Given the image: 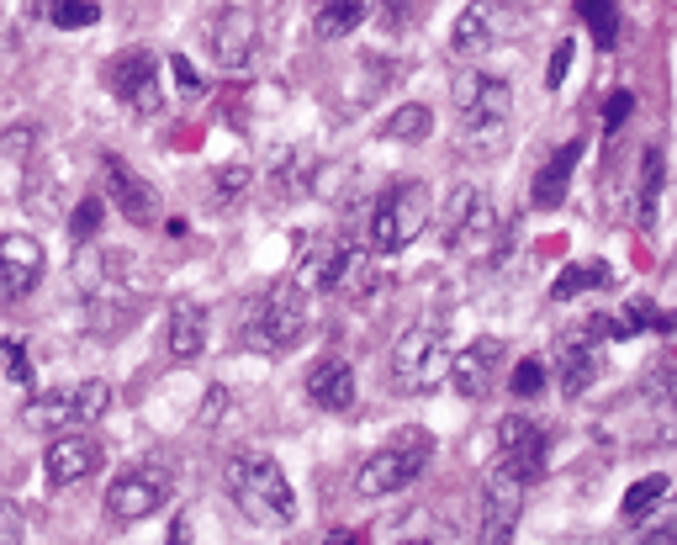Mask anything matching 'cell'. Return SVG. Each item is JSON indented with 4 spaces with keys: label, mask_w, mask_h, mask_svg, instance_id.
<instances>
[{
    "label": "cell",
    "mask_w": 677,
    "mask_h": 545,
    "mask_svg": "<svg viewBox=\"0 0 677 545\" xmlns=\"http://www.w3.org/2000/svg\"><path fill=\"white\" fill-rule=\"evenodd\" d=\"M222 482H228L233 503H239L254 524H275V529L296 524V493H291L287 472L275 466V455H265V451L233 455L228 472H222Z\"/></svg>",
    "instance_id": "6da1fadb"
},
{
    "label": "cell",
    "mask_w": 677,
    "mask_h": 545,
    "mask_svg": "<svg viewBox=\"0 0 677 545\" xmlns=\"http://www.w3.org/2000/svg\"><path fill=\"white\" fill-rule=\"evenodd\" d=\"M429 455H435V434H429V429H397L382 451L365 455V466L355 472V493H361V498L403 493L413 476L429 466Z\"/></svg>",
    "instance_id": "7a4b0ae2"
},
{
    "label": "cell",
    "mask_w": 677,
    "mask_h": 545,
    "mask_svg": "<svg viewBox=\"0 0 677 545\" xmlns=\"http://www.w3.org/2000/svg\"><path fill=\"white\" fill-rule=\"evenodd\" d=\"M429 213H435V202H429V186H424V181L392 186L387 196L376 202V213H371V238H365V249H371V255H403L413 238L429 228Z\"/></svg>",
    "instance_id": "3957f363"
},
{
    "label": "cell",
    "mask_w": 677,
    "mask_h": 545,
    "mask_svg": "<svg viewBox=\"0 0 677 545\" xmlns=\"http://www.w3.org/2000/svg\"><path fill=\"white\" fill-rule=\"evenodd\" d=\"M445 366H450V345H445V329L439 323H413L397 350H392V387L403 398H424L445 381Z\"/></svg>",
    "instance_id": "277c9868"
},
{
    "label": "cell",
    "mask_w": 677,
    "mask_h": 545,
    "mask_svg": "<svg viewBox=\"0 0 677 545\" xmlns=\"http://www.w3.org/2000/svg\"><path fill=\"white\" fill-rule=\"evenodd\" d=\"M450 95H456V112L466 133H498L508 122V112H513V85L487 70H460Z\"/></svg>",
    "instance_id": "5b68a950"
},
{
    "label": "cell",
    "mask_w": 677,
    "mask_h": 545,
    "mask_svg": "<svg viewBox=\"0 0 677 545\" xmlns=\"http://www.w3.org/2000/svg\"><path fill=\"white\" fill-rule=\"evenodd\" d=\"M302 333H308V302H302L296 281L270 286L265 297H260V308L249 312V339L260 350H291Z\"/></svg>",
    "instance_id": "8992f818"
},
{
    "label": "cell",
    "mask_w": 677,
    "mask_h": 545,
    "mask_svg": "<svg viewBox=\"0 0 677 545\" xmlns=\"http://www.w3.org/2000/svg\"><path fill=\"white\" fill-rule=\"evenodd\" d=\"M604 339H614V318H593L587 329L561 333L556 345V381L566 398H582L593 381H598V366H604Z\"/></svg>",
    "instance_id": "52a82bcc"
},
{
    "label": "cell",
    "mask_w": 677,
    "mask_h": 545,
    "mask_svg": "<svg viewBox=\"0 0 677 545\" xmlns=\"http://www.w3.org/2000/svg\"><path fill=\"white\" fill-rule=\"evenodd\" d=\"M106 85H112V95H117L127 112H138V117H154V112H165L159 64H154V53H144V48H133V53H117V59L106 64Z\"/></svg>",
    "instance_id": "ba28073f"
},
{
    "label": "cell",
    "mask_w": 677,
    "mask_h": 545,
    "mask_svg": "<svg viewBox=\"0 0 677 545\" xmlns=\"http://www.w3.org/2000/svg\"><path fill=\"white\" fill-rule=\"evenodd\" d=\"M445 244L450 249H466V255H487V249H503L498 244V213L482 202V191L460 186L456 202H450V217H445Z\"/></svg>",
    "instance_id": "9c48e42d"
},
{
    "label": "cell",
    "mask_w": 677,
    "mask_h": 545,
    "mask_svg": "<svg viewBox=\"0 0 677 545\" xmlns=\"http://www.w3.org/2000/svg\"><path fill=\"white\" fill-rule=\"evenodd\" d=\"M169 503V476L159 466H133V472H122L112 487H106V514L122 524H138L148 514H159Z\"/></svg>",
    "instance_id": "30bf717a"
},
{
    "label": "cell",
    "mask_w": 677,
    "mask_h": 545,
    "mask_svg": "<svg viewBox=\"0 0 677 545\" xmlns=\"http://www.w3.org/2000/svg\"><path fill=\"white\" fill-rule=\"evenodd\" d=\"M43 244L32 234H0V302H22L43 281Z\"/></svg>",
    "instance_id": "8fae6325"
},
{
    "label": "cell",
    "mask_w": 677,
    "mask_h": 545,
    "mask_svg": "<svg viewBox=\"0 0 677 545\" xmlns=\"http://www.w3.org/2000/svg\"><path fill=\"white\" fill-rule=\"evenodd\" d=\"M207 43H212V59L222 70H243L254 59V48H260V17L243 11V6H228V11H218L207 22Z\"/></svg>",
    "instance_id": "7c38bea8"
},
{
    "label": "cell",
    "mask_w": 677,
    "mask_h": 545,
    "mask_svg": "<svg viewBox=\"0 0 677 545\" xmlns=\"http://www.w3.org/2000/svg\"><path fill=\"white\" fill-rule=\"evenodd\" d=\"M106 196H112V207H117L133 228H148V223H159V191L148 186L138 169L127 165L122 154H106Z\"/></svg>",
    "instance_id": "4fadbf2b"
},
{
    "label": "cell",
    "mask_w": 677,
    "mask_h": 545,
    "mask_svg": "<svg viewBox=\"0 0 677 545\" xmlns=\"http://www.w3.org/2000/svg\"><path fill=\"white\" fill-rule=\"evenodd\" d=\"M498 472L519 476V482H534L545 472V434L530 419H519V413H508L498 424Z\"/></svg>",
    "instance_id": "5bb4252c"
},
{
    "label": "cell",
    "mask_w": 677,
    "mask_h": 545,
    "mask_svg": "<svg viewBox=\"0 0 677 545\" xmlns=\"http://www.w3.org/2000/svg\"><path fill=\"white\" fill-rule=\"evenodd\" d=\"M503 345L498 339H471L460 356H450V366H445V377H450V387H456L460 398H471V403H482L487 392H492V381H498V371H503Z\"/></svg>",
    "instance_id": "9a60e30c"
},
{
    "label": "cell",
    "mask_w": 677,
    "mask_h": 545,
    "mask_svg": "<svg viewBox=\"0 0 677 545\" xmlns=\"http://www.w3.org/2000/svg\"><path fill=\"white\" fill-rule=\"evenodd\" d=\"M317 286L334 297H371L376 291V255L365 244H338L317 270Z\"/></svg>",
    "instance_id": "2e32d148"
},
{
    "label": "cell",
    "mask_w": 677,
    "mask_h": 545,
    "mask_svg": "<svg viewBox=\"0 0 677 545\" xmlns=\"http://www.w3.org/2000/svg\"><path fill=\"white\" fill-rule=\"evenodd\" d=\"M519 508H524V482L508 472H492V482L482 493V541L503 545L513 535V524H519Z\"/></svg>",
    "instance_id": "e0dca14e"
},
{
    "label": "cell",
    "mask_w": 677,
    "mask_h": 545,
    "mask_svg": "<svg viewBox=\"0 0 677 545\" xmlns=\"http://www.w3.org/2000/svg\"><path fill=\"white\" fill-rule=\"evenodd\" d=\"M43 466H49V482L53 487H70V482H85V476L101 472V445L91 434H59L43 455Z\"/></svg>",
    "instance_id": "ac0fdd59"
},
{
    "label": "cell",
    "mask_w": 677,
    "mask_h": 545,
    "mask_svg": "<svg viewBox=\"0 0 677 545\" xmlns=\"http://www.w3.org/2000/svg\"><path fill=\"white\" fill-rule=\"evenodd\" d=\"M308 398H313L323 413L355 408V366L344 356H323L313 371H308Z\"/></svg>",
    "instance_id": "d6986e66"
},
{
    "label": "cell",
    "mask_w": 677,
    "mask_h": 545,
    "mask_svg": "<svg viewBox=\"0 0 677 545\" xmlns=\"http://www.w3.org/2000/svg\"><path fill=\"white\" fill-rule=\"evenodd\" d=\"M582 160V143H566L561 154H551V165H540L530 186V207L534 213H556L561 202H566V186H572V169Z\"/></svg>",
    "instance_id": "ffe728a7"
},
{
    "label": "cell",
    "mask_w": 677,
    "mask_h": 545,
    "mask_svg": "<svg viewBox=\"0 0 677 545\" xmlns=\"http://www.w3.org/2000/svg\"><path fill=\"white\" fill-rule=\"evenodd\" d=\"M662 191H667V148L652 143L646 160H640V191H635V223L656 234V217H662Z\"/></svg>",
    "instance_id": "44dd1931"
},
{
    "label": "cell",
    "mask_w": 677,
    "mask_h": 545,
    "mask_svg": "<svg viewBox=\"0 0 677 545\" xmlns=\"http://www.w3.org/2000/svg\"><path fill=\"white\" fill-rule=\"evenodd\" d=\"M201 345H207V312H201V302H175L165 323V350L175 360H196Z\"/></svg>",
    "instance_id": "7402d4cb"
},
{
    "label": "cell",
    "mask_w": 677,
    "mask_h": 545,
    "mask_svg": "<svg viewBox=\"0 0 677 545\" xmlns=\"http://www.w3.org/2000/svg\"><path fill=\"white\" fill-rule=\"evenodd\" d=\"M498 43V27H492V6L487 0H471L466 11L456 17V32H450V48H456L460 59H477L487 48Z\"/></svg>",
    "instance_id": "603a6c76"
},
{
    "label": "cell",
    "mask_w": 677,
    "mask_h": 545,
    "mask_svg": "<svg viewBox=\"0 0 677 545\" xmlns=\"http://www.w3.org/2000/svg\"><path fill=\"white\" fill-rule=\"evenodd\" d=\"M22 424L38 429V434H53V429L74 424V387H53L43 398H32V403L22 408Z\"/></svg>",
    "instance_id": "cb8c5ba5"
},
{
    "label": "cell",
    "mask_w": 677,
    "mask_h": 545,
    "mask_svg": "<svg viewBox=\"0 0 677 545\" xmlns=\"http://www.w3.org/2000/svg\"><path fill=\"white\" fill-rule=\"evenodd\" d=\"M365 17H371V0H323V11H317V38H323V43L350 38Z\"/></svg>",
    "instance_id": "d4e9b609"
},
{
    "label": "cell",
    "mask_w": 677,
    "mask_h": 545,
    "mask_svg": "<svg viewBox=\"0 0 677 545\" xmlns=\"http://www.w3.org/2000/svg\"><path fill=\"white\" fill-rule=\"evenodd\" d=\"M435 133V112L424 106V101H408V106H397L387 122H382V138H397V143H424Z\"/></svg>",
    "instance_id": "484cf974"
},
{
    "label": "cell",
    "mask_w": 677,
    "mask_h": 545,
    "mask_svg": "<svg viewBox=\"0 0 677 545\" xmlns=\"http://www.w3.org/2000/svg\"><path fill=\"white\" fill-rule=\"evenodd\" d=\"M598 286H608V265L604 260L566 265V270H561V281L551 286V302H572V297H582V291H598Z\"/></svg>",
    "instance_id": "4316f807"
},
{
    "label": "cell",
    "mask_w": 677,
    "mask_h": 545,
    "mask_svg": "<svg viewBox=\"0 0 677 545\" xmlns=\"http://www.w3.org/2000/svg\"><path fill=\"white\" fill-rule=\"evenodd\" d=\"M582 22L593 32V43L598 48H614L619 43V0H577Z\"/></svg>",
    "instance_id": "83f0119b"
},
{
    "label": "cell",
    "mask_w": 677,
    "mask_h": 545,
    "mask_svg": "<svg viewBox=\"0 0 677 545\" xmlns=\"http://www.w3.org/2000/svg\"><path fill=\"white\" fill-rule=\"evenodd\" d=\"M249 191H254V175H249V165L218 169V175H212V207H218V213H233V207H239Z\"/></svg>",
    "instance_id": "f1b7e54d"
},
{
    "label": "cell",
    "mask_w": 677,
    "mask_h": 545,
    "mask_svg": "<svg viewBox=\"0 0 677 545\" xmlns=\"http://www.w3.org/2000/svg\"><path fill=\"white\" fill-rule=\"evenodd\" d=\"M667 487H673V482H667L662 472H656V476H640V482H635V487L625 493V503H619V514H625V520H646V514H652L656 503L667 498Z\"/></svg>",
    "instance_id": "f546056e"
},
{
    "label": "cell",
    "mask_w": 677,
    "mask_h": 545,
    "mask_svg": "<svg viewBox=\"0 0 677 545\" xmlns=\"http://www.w3.org/2000/svg\"><path fill=\"white\" fill-rule=\"evenodd\" d=\"M106 408H112V387H106L101 377L74 387V424H91V419H101Z\"/></svg>",
    "instance_id": "4dcf8cb0"
},
{
    "label": "cell",
    "mask_w": 677,
    "mask_h": 545,
    "mask_svg": "<svg viewBox=\"0 0 677 545\" xmlns=\"http://www.w3.org/2000/svg\"><path fill=\"white\" fill-rule=\"evenodd\" d=\"M49 17L53 27H64V32H80V27H96V0H49Z\"/></svg>",
    "instance_id": "1f68e13d"
},
{
    "label": "cell",
    "mask_w": 677,
    "mask_h": 545,
    "mask_svg": "<svg viewBox=\"0 0 677 545\" xmlns=\"http://www.w3.org/2000/svg\"><path fill=\"white\" fill-rule=\"evenodd\" d=\"M545 377H551V366L540 356H524L519 366H513V377H508V387H513V398H540V387H545Z\"/></svg>",
    "instance_id": "d6a6232c"
},
{
    "label": "cell",
    "mask_w": 677,
    "mask_h": 545,
    "mask_svg": "<svg viewBox=\"0 0 677 545\" xmlns=\"http://www.w3.org/2000/svg\"><path fill=\"white\" fill-rule=\"evenodd\" d=\"M0 371L11 381H22V387L32 381V356H27L22 339H0Z\"/></svg>",
    "instance_id": "836d02e7"
},
{
    "label": "cell",
    "mask_w": 677,
    "mask_h": 545,
    "mask_svg": "<svg viewBox=\"0 0 677 545\" xmlns=\"http://www.w3.org/2000/svg\"><path fill=\"white\" fill-rule=\"evenodd\" d=\"M96 228H101V202H85L80 213H74V223H70V234L85 244V238H96Z\"/></svg>",
    "instance_id": "e575fe53"
},
{
    "label": "cell",
    "mask_w": 677,
    "mask_h": 545,
    "mask_svg": "<svg viewBox=\"0 0 677 545\" xmlns=\"http://www.w3.org/2000/svg\"><path fill=\"white\" fill-rule=\"evenodd\" d=\"M629 112H635V91H614V95H608V106H604V127L614 133V127H619Z\"/></svg>",
    "instance_id": "d590c367"
},
{
    "label": "cell",
    "mask_w": 677,
    "mask_h": 545,
    "mask_svg": "<svg viewBox=\"0 0 677 545\" xmlns=\"http://www.w3.org/2000/svg\"><path fill=\"white\" fill-rule=\"evenodd\" d=\"M572 53H577V48H572V38H566V43H556V53H551V70H545V85H551V91L566 80V70H572Z\"/></svg>",
    "instance_id": "8d00e7d4"
},
{
    "label": "cell",
    "mask_w": 677,
    "mask_h": 545,
    "mask_svg": "<svg viewBox=\"0 0 677 545\" xmlns=\"http://www.w3.org/2000/svg\"><path fill=\"white\" fill-rule=\"evenodd\" d=\"M0 541L6 545L22 541V514H17V503L11 498H0Z\"/></svg>",
    "instance_id": "74e56055"
},
{
    "label": "cell",
    "mask_w": 677,
    "mask_h": 545,
    "mask_svg": "<svg viewBox=\"0 0 677 545\" xmlns=\"http://www.w3.org/2000/svg\"><path fill=\"white\" fill-rule=\"evenodd\" d=\"M0 148H6L11 160H27V148H32V127H11V133L0 138Z\"/></svg>",
    "instance_id": "f35d334b"
},
{
    "label": "cell",
    "mask_w": 677,
    "mask_h": 545,
    "mask_svg": "<svg viewBox=\"0 0 677 545\" xmlns=\"http://www.w3.org/2000/svg\"><path fill=\"white\" fill-rule=\"evenodd\" d=\"M222 408H228V392H222V387H212V392H207V403H201V419H196V424H201V429L218 424Z\"/></svg>",
    "instance_id": "ab89813d"
},
{
    "label": "cell",
    "mask_w": 677,
    "mask_h": 545,
    "mask_svg": "<svg viewBox=\"0 0 677 545\" xmlns=\"http://www.w3.org/2000/svg\"><path fill=\"white\" fill-rule=\"evenodd\" d=\"M169 70H175V80H180V85H186V91H201V74L191 70V59H175V64H169Z\"/></svg>",
    "instance_id": "60d3db41"
}]
</instances>
